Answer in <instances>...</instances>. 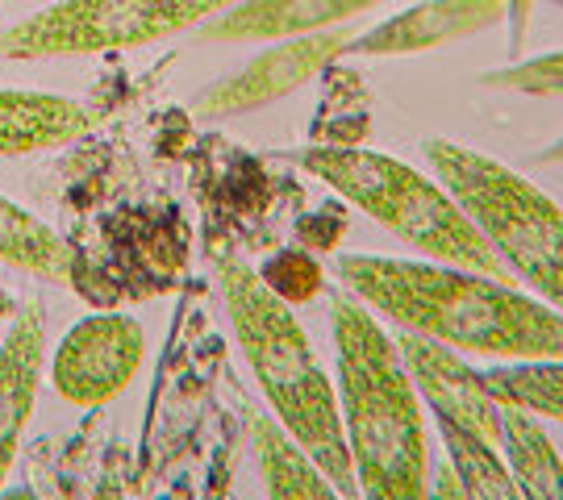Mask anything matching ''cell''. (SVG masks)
<instances>
[{
	"instance_id": "11",
	"label": "cell",
	"mask_w": 563,
	"mask_h": 500,
	"mask_svg": "<svg viewBox=\"0 0 563 500\" xmlns=\"http://www.w3.org/2000/svg\"><path fill=\"white\" fill-rule=\"evenodd\" d=\"M505 21V0H422L397 18L380 21L360 38L346 42V55L388 59V55H422L439 51Z\"/></svg>"
},
{
	"instance_id": "18",
	"label": "cell",
	"mask_w": 563,
	"mask_h": 500,
	"mask_svg": "<svg viewBox=\"0 0 563 500\" xmlns=\"http://www.w3.org/2000/svg\"><path fill=\"white\" fill-rule=\"evenodd\" d=\"M481 380L501 404L563 421V359H505L484 367Z\"/></svg>"
},
{
	"instance_id": "6",
	"label": "cell",
	"mask_w": 563,
	"mask_h": 500,
	"mask_svg": "<svg viewBox=\"0 0 563 500\" xmlns=\"http://www.w3.org/2000/svg\"><path fill=\"white\" fill-rule=\"evenodd\" d=\"M234 0H59L0 30V59H67L139 51L222 13Z\"/></svg>"
},
{
	"instance_id": "4",
	"label": "cell",
	"mask_w": 563,
	"mask_h": 500,
	"mask_svg": "<svg viewBox=\"0 0 563 500\" xmlns=\"http://www.w3.org/2000/svg\"><path fill=\"white\" fill-rule=\"evenodd\" d=\"M292 159L309 176L330 184L355 209H363L372 221H380L405 246L422 251L434 263L505 280V263L460 209V200L443 184L418 176L409 163L380 151H360V146H309Z\"/></svg>"
},
{
	"instance_id": "12",
	"label": "cell",
	"mask_w": 563,
	"mask_h": 500,
	"mask_svg": "<svg viewBox=\"0 0 563 500\" xmlns=\"http://www.w3.org/2000/svg\"><path fill=\"white\" fill-rule=\"evenodd\" d=\"M46 351V318L38 300L13 309L9 330L0 338V484L9 480L21 451V434L34 418Z\"/></svg>"
},
{
	"instance_id": "8",
	"label": "cell",
	"mask_w": 563,
	"mask_h": 500,
	"mask_svg": "<svg viewBox=\"0 0 563 500\" xmlns=\"http://www.w3.org/2000/svg\"><path fill=\"white\" fill-rule=\"evenodd\" d=\"M355 38L346 25L322 30V34H305V38H284L272 42L263 55L251 63H242L234 76L218 80L201 100L197 113L201 118H239V113H255L272 100L297 92L301 84H309L318 71H325L330 63L346 55V42Z\"/></svg>"
},
{
	"instance_id": "16",
	"label": "cell",
	"mask_w": 563,
	"mask_h": 500,
	"mask_svg": "<svg viewBox=\"0 0 563 500\" xmlns=\"http://www.w3.org/2000/svg\"><path fill=\"white\" fill-rule=\"evenodd\" d=\"M0 263L30 271L38 280L67 284L71 280V251L67 242L38 221L30 209L13 204L9 197H0Z\"/></svg>"
},
{
	"instance_id": "26",
	"label": "cell",
	"mask_w": 563,
	"mask_h": 500,
	"mask_svg": "<svg viewBox=\"0 0 563 500\" xmlns=\"http://www.w3.org/2000/svg\"><path fill=\"white\" fill-rule=\"evenodd\" d=\"M0 4H4V0H0Z\"/></svg>"
},
{
	"instance_id": "3",
	"label": "cell",
	"mask_w": 563,
	"mask_h": 500,
	"mask_svg": "<svg viewBox=\"0 0 563 500\" xmlns=\"http://www.w3.org/2000/svg\"><path fill=\"white\" fill-rule=\"evenodd\" d=\"M218 284H222L234 338L276 421L309 451V459L330 476L339 497H355L360 484H355L351 446L342 434L339 397L305 338L301 321L292 318V304H284L260 280V271L239 259H225L218 267Z\"/></svg>"
},
{
	"instance_id": "14",
	"label": "cell",
	"mask_w": 563,
	"mask_h": 500,
	"mask_svg": "<svg viewBox=\"0 0 563 500\" xmlns=\"http://www.w3.org/2000/svg\"><path fill=\"white\" fill-rule=\"evenodd\" d=\"M246 425H251V446L263 471V488L276 500H330L339 497V488L330 484L318 463L309 459L301 442L284 430L280 421L263 418L255 409H246Z\"/></svg>"
},
{
	"instance_id": "13",
	"label": "cell",
	"mask_w": 563,
	"mask_h": 500,
	"mask_svg": "<svg viewBox=\"0 0 563 500\" xmlns=\"http://www.w3.org/2000/svg\"><path fill=\"white\" fill-rule=\"evenodd\" d=\"M88 109L55 92H21L0 88V159H21L67 146L88 134Z\"/></svg>"
},
{
	"instance_id": "23",
	"label": "cell",
	"mask_w": 563,
	"mask_h": 500,
	"mask_svg": "<svg viewBox=\"0 0 563 500\" xmlns=\"http://www.w3.org/2000/svg\"><path fill=\"white\" fill-rule=\"evenodd\" d=\"M539 163H543V167H563V138L551 142L543 155H539Z\"/></svg>"
},
{
	"instance_id": "22",
	"label": "cell",
	"mask_w": 563,
	"mask_h": 500,
	"mask_svg": "<svg viewBox=\"0 0 563 500\" xmlns=\"http://www.w3.org/2000/svg\"><path fill=\"white\" fill-rule=\"evenodd\" d=\"M426 492H434V497H467V492H463V484H460V476H455V467H451V463H443V467H439V476H434V484H430Z\"/></svg>"
},
{
	"instance_id": "9",
	"label": "cell",
	"mask_w": 563,
	"mask_h": 500,
	"mask_svg": "<svg viewBox=\"0 0 563 500\" xmlns=\"http://www.w3.org/2000/svg\"><path fill=\"white\" fill-rule=\"evenodd\" d=\"M397 351H401L413 388L422 392L434 413L472 425L488 442L501 438V400L484 388L481 371H472L460 351L426 338V334H413V330H401Z\"/></svg>"
},
{
	"instance_id": "24",
	"label": "cell",
	"mask_w": 563,
	"mask_h": 500,
	"mask_svg": "<svg viewBox=\"0 0 563 500\" xmlns=\"http://www.w3.org/2000/svg\"><path fill=\"white\" fill-rule=\"evenodd\" d=\"M0 318H13V297L0 288Z\"/></svg>"
},
{
	"instance_id": "1",
	"label": "cell",
	"mask_w": 563,
	"mask_h": 500,
	"mask_svg": "<svg viewBox=\"0 0 563 500\" xmlns=\"http://www.w3.org/2000/svg\"><path fill=\"white\" fill-rule=\"evenodd\" d=\"M339 284L393 325L484 359H563V313L451 263L339 255Z\"/></svg>"
},
{
	"instance_id": "15",
	"label": "cell",
	"mask_w": 563,
	"mask_h": 500,
	"mask_svg": "<svg viewBox=\"0 0 563 500\" xmlns=\"http://www.w3.org/2000/svg\"><path fill=\"white\" fill-rule=\"evenodd\" d=\"M497 446L505 451L518 497L563 500V459L543 434V425L534 421V413H526L518 404H501V438H497Z\"/></svg>"
},
{
	"instance_id": "17",
	"label": "cell",
	"mask_w": 563,
	"mask_h": 500,
	"mask_svg": "<svg viewBox=\"0 0 563 500\" xmlns=\"http://www.w3.org/2000/svg\"><path fill=\"white\" fill-rule=\"evenodd\" d=\"M434 430H439V438H443L446 463L455 467V476H460L467 497H476V500L518 497L514 476H509V467L501 463L497 442H488L484 434H476L472 425L446 418V413H434Z\"/></svg>"
},
{
	"instance_id": "10",
	"label": "cell",
	"mask_w": 563,
	"mask_h": 500,
	"mask_svg": "<svg viewBox=\"0 0 563 500\" xmlns=\"http://www.w3.org/2000/svg\"><path fill=\"white\" fill-rule=\"evenodd\" d=\"M384 0H234L222 13L197 25L205 46H242V42H284L346 25Z\"/></svg>"
},
{
	"instance_id": "20",
	"label": "cell",
	"mask_w": 563,
	"mask_h": 500,
	"mask_svg": "<svg viewBox=\"0 0 563 500\" xmlns=\"http://www.w3.org/2000/svg\"><path fill=\"white\" fill-rule=\"evenodd\" d=\"M260 280L284 300V304H309L322 292V267L305 251H276L260 267Z\"/></svg>"
},
{
	"instance_id": "19",
	"label": "cell",
	"mask_w": 563,
	"mask_h": 500,
	"mask_svg": "<svg viewBox=\"0 0 563 500\" xmlns=\"http://www.w3.org/2000/svg\"><path fill=\"white\" fill-rule=\"evenodd\" d=\"M484 88L497 92H522V97H560L563 100V51H547L534 59L509 63L497 71H484Z\"/></svg>"
},
{
	"instance_id": "2",
	"label": "cell",
	"mask_w": 563,
	"mask_h": 500,
	"mask_svg": "<svg viewBox=\"0 0 563 500\" xmlns=\"http://www.w3.org/2000/svg\"><path fill=\"white\" fill-rule=\"evenodd\" d=\"M339 351V413L355 463V484L372 500H413L430 488V451L418 388L397 342L351 292L330 300Z\"/></svg>"
},
{
	"instance_id": "5",
	"label": "cell",
	"mask_w": 563,
	"mask_h": 500,
	"mask_svg": "<svg viewBox=\"0 0 563 500\" xmlns=\"http://www.w3.org/2000/svg\"><path fill=\"white\" fill-rule=\"evenodd\" d=\"M426 159L497 259L563 313V209L514 167L446 138L426 142Z\"/></svg>"
},
{
	"instance_id": "7",
	"label": "cell",
	"mask_w": 563,
	"mask_h": 500,
	"mask_svg": "<svg viewBox=\"0 0 563 500\" xmlns=\"http://www.w3.org/2000/svg\"><path fill=\"white\" fill-rule=\"evenodd\" d=\"M142 363V325L121 313H92L63 334L51 384L76 409H101L125 392Z\"/></svg>"
},
{
	"instance_id": "21",
	"label": "cell",
	"mask_w": 563,
	"mask_h": 500,
	"mask_svg": "<svg viewBox=\"0 0 563 500\" xmlns=\"http://www.w3.org/2000/svg\"><path fill=\"white\" fill-rule=\"evenodd\" d=\"M534 0H505V30H509V51H522L526 30H530Z\"/></svg>"
},
{
	"instance_id": "25",
	"label": "cell",
	"mask_w": 563,
	"mask_h": 500,
	"mask_svg": "<svg viewBox=\"0 0 563 500\" xmlns=\"http://www.w3.org/2000/svg\"><path fill=\"white\" fill-rule=\"evenodd\" d=\"M555 4H563V0H555Z\"/></svg>"
}]
</instances>
